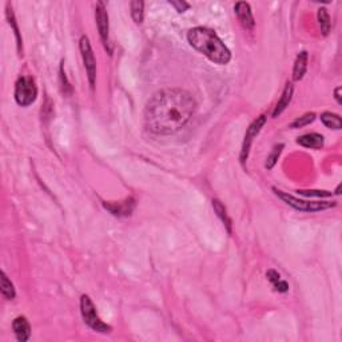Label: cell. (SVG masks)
I'll return each mask as SVG.
<instances>
[{"instance_id":"cell-1","label":"cell","mask_w":342,"mask_h":342,"mask_svg":"<svg viewBox=\"0 0 342 342\" xmlns=\"http://www.w3.org/2000/svg\"><path fill=\"white\" fill-rule=\"evenodd\" d=\"M196 103L182 88H165L152 95L145 108V126L155 135H172L190 122Z\"/></svg>"},{"instance_id":"cell-2","label":"cell","mask_w":342,"mask_h":342,"mask_svg":"<svg viewBox=\"0 0 342 342\" xmlns=\"http://www.w3.org/2000/svg\"><path fill=\"white\" fill-rule=\"evenodd\" d=\"M187 40L193 49L205 55L215 64H227L231 59V52L225 43L218 38L214 31L206 27H195L187 32Z\"/></svg>"},{"instance_id":"cell-3","label":"cell","mask_w":342,"mask_h":342,"mask_svg":"<svg viewBox=\"0 0 342 342\" xmlns=\"http://www.w3.org/2000/svg\"><path fill=\"white\" fill-rule=\"evenodd\" d=\"M273 191L275 193V195L284 200L286 205L292 206V207L295 209V210L305 211V213L322 211L336 206L334 202H332V203H330V202H309V200H302V199H298V198H295V196L293 195H289L288 193L277 190V189H273Z\"/></svg>"},{"instance_id":"cell-4","label":"cell","mask_w":342,"mask_h":342,"mask_svg":"<svg viewBox=\"0 0 342 342\" xmlns=\"http://www.w3.org/2000/svg\"><path fill=\"white\" fill-rule=\"evenodd\" d=\"M38 87L31 76H20L15 86V100L22 107H27L36 100Z\"/></svg>"},{"instance_id":"cell-5","label":"cell","mask_w":342,"mask_h":342,"mask_svg":"<svg viewBox=\"0 0 342 342\" xmlns=\"http://www.w3.org/2000/svg\"><path fill=\"white\" fill-rule=\"evenodd\" d=\"M80 312H82V317H83L84 322L87 323L93 330L98 333L111 332V326H108L107 323L103 322L102 319L98 317L97 309H95L93 301L90 299L88 295H82V298H80Z\"/></svg>"},{"instance_id":"cell-6","label":"cell","mask_w":342,"mask_h":342,"mask_svg":"<svg viewBox=\"0 0 342 342\" xmlns=\"http://www.w3.org/2000/svg\"><path fill=\"white\" fill-rule=\"evenodd\" d=\"M79 47H80V54H82V58H83L84 69H86V73H87L88 82H90V86L94 88L95 79H97V62H95V56H94L93 49H91V44H90V40H88L87 36H82Z\"/></svg>"},{"instance_id":"cell-7","label":"cell","mask_w":342,"mask_h":342,"mask_svg":"<svg viewBox=\"0 0 342 342\" xmlns=\"http://www.w3.org/2000/svg\"><path fill=\"white\" fill-rule=\"evenodd\" d=\"M265 123H266V117H265V115H261V117L257 118L254 122L250 124V127L247 128L246 135H244V146H242V152H241V162H242V163H244V161L249 157L250 146H251L253 141H254V138L259 134L261 128L265 126Z\"/></svg>"},{"instance_id":"cell-8","label":"cell","mask_w":342,"mask_h":342,"mask_svg":"<svg viewBox=\"0 0 342 342\" xmlns=\"http://www.w3.org/2000/svg\"><path fill=\"white\" fill-rule=\"evenodd\" d=\"M95 19H97V25H98L99 35L102 39L104 47L108 49V15L104 7V3L99 1L95 8Z\"/></svg>"},{"instance_id":"cell-9","label":"cell","mask_w":342,"mask_h":342,"mask_svg":"<svg viewBox=\"0 0 342 342\" xmlns=\"http://www.w3.org/2000/svg\"><path fill=\"white\" fill-rule=\"evenodd\" d=\"M234 11L235 14H237V18H238V20L241 22V24L244 25V28H254V16H253V12H251L249 3H244V1L237 3L234 7Z\"/></svg>"},{"instance_id":"cell-10","label":"cell","mask_w":342,"mask_h":342,"mask_svg":"<svg viewBox=\"0 0 342 342\" xmlns=\"http://www.w3.org/2000/svg\"><path fill=\"white\" fill-rule=\"evenodd\" d=\"M12 329H14L18 341L25 342L28 341L31 337V326H29V322L25 317L15 318L14 322H12Z\"/></svg>"},{"instance_id":"cell-11","label":"cell","mask_w":342,"mask_h":342,"mask_svg":"<svg viewBox=\"0 0 342 342\" xmlns=\"http://www.w3.org/2000/svg\"><path fill=\"white\" fill-rule=\"evenodd\" d=\"M297 143L306 148L319 150L323 146V137L317 132H310V134H305L302 137H299L297 139Z\"/></svg>"},{"instance_id":"cell-12","label":"cell","mask_w":342,"mask_h":342,"mask_svg":"<svg viewBox=\"0 0 342 342\" xmlns=\"http://www.w3.org/2000/svg\"><path fill=\"white\" fill-rule=\"evenodd\" d=\"M293 91H294L293 84L292 83L286 84L284 93H282V97H281V99H279L278 103H277V106H275V108H274L273 118H277L279 114L284 113V110L288 107L289 103H290V100H292V97H293Z\"/></svg>"},{"instance_id":"cell-13","label":"cell","mask_w":342,"mask_h":342,"mask_svg":"<svg viewBox=\"0 0 342 342\" xmlns=\"http://www.w3.org/2000/svg\"><path fill=\"white\" fill-rule=\"evenodd\" d=\"M306 69H308V52L302 51L301 54H298V56L295 59V63H294L293 79L295 82L303 78V75L306 73Z\"/></svg>"},{"instance_id":"cell-14","label":"cell","mask_w":342,"mask_h":342,"mask_svg":"<svg viewBox=\"0 0 342 342\" xmlns=\"http://www.w3.org/2000/svg\"><path fill=\"white\" fill-rule=\"evenodd\" d=\"M134 205H135V202H134V199H126L124 202H122V203H113V205H104L106 206V209H108V210L111 211L114 215H130V213L132 211V209H134Z\"/></svg>"},{"instance_id":"cell-15","label":"cell","mask_w":342,"mask_h":342,"mask_svg":"<svg viewBox=\"0 0 342 342\" xmlns=\"http://www.w3.org/2000/svg\"><path fill=\"white\" fill-rule=\"evenodd\" d=\"M318 24H319V28H321V32H322L323 36L330 32V27H332V23H330V16L328 14V10L326 8H319L318 10Z\"/></svg>"},{"instance_id":"cell-16","label":"cell","mask_w":342,"mask_h":342,"mask_svg":"<svg viewBox=\"0 0 342 342\" xmlns=\"http://www.w3.org/2000/svg\"><path fill=\"white\" fill-rule=\"evenodd\" d=\"M321 121L323 122V124L329 128H333V130H341L342 122L341 118L337 114L333 113H323L321 115Z\"/></svg>"},{"instance_id":"cell-17","label":"cell","mask_w":342,"mask_h":342,"mask_svg":"<svg viewBox=\"0 0 342 342\" xmlns=\"http://www.w3.org/2000/svg\"><path fill=\"white\" fill-rule=\"evenodd\" d=\"M0 281H1V294H3V297H4L5 299H14L15 295H16V293H15V288L14 285H12V282H11L10 279H8V277L5 275L4 271H1V278H0Z\"/></svg>"},{"instance_id":"cell-18","label":"cell","mask_w":342,"mask_h":342,"mask_svg":"<svg viewBox=\"0 0 342 342\" xmlns=\"http://www.w3.org/2000/svg\"><path fill=\"white\" fill-rule=\"evenodd\" d=\"M130 7H131V16L134 22L137 24H141L143 22V16H145V3L143 1H139V0H134L130 3Z\"/></svg>"},{"instance_id":"cell-19","label":"cell","mask_w":342,"mask_h":342,"mask_svg":"<svg viewBox=\"0 0 342 342\" xmlns=\"http://www.w3.org/2000/svg\"><path fill=\"white\" fill-rule=\"evenodd\" d=\"M213 207H214L215 213L218 214V217L222 220V222L227 226V230L231 231V220H230L229 215H227V213H226L225 206L222 205L218 199H214L213 200Z\"/></svg>"},{"instance_id":"cell-20","label":"cell","mask_w":342,"mask_h":342,"mask_svg":"<svg viewBox=\"0 0 342 342\" xmlns=\"http://www.w3.org/2000/svg\"><path fill=\"white\" fill-rule=\"evenodd\" d=\"M314 119H316V115H314V113L305 114L303 117L298 118V119H295V121H294V122L290 124V127L292 128L305 127V126H308V124H310V123H313Z\"/></svg>"},{"instance_id":"cell-21","label":"cell","mask_w":342,"mask_h":342,"mask_svg":"<svg viewBox=\"0 0 342 342\" xmlns=\"http://www.w3.org/2000/svg\"><path fill=\"white\" fill-rule=\"evenodd\" d=\"M282 148H284V145H277V146L274 147L273 151H271V154L268 157V161H266V169H269V170L273 169L274 165L278 161L281 152H282Z\"/></svg>"},{"instance_id":"cell-22","label":"cell","mask_w":342,"mask_h":342,"mask_svg":"<svg viewBox=\"0 0 342 342\" xmlns=\"http://www.w3.org/2000/svg\"><path fill=\"white\" fill-rule=\"evenodd\" d=\"M7 18H8V20H10V24L12 25V28H14L15 31V35H16V38H18V46H19V51H20V46H22V39H20V35H19V29H18V25H16V23H15V16H14V12H12V8H10V3L7 4Z\"/></svg>"},{"instance_id":"cell-23","label":"cell","mask_w":342,"mask_h":342,"mask_svg":"<svg viewBox=\"0 0 342 342\" xmlns=\"http://www.w3.org/2000/svg\"><path fill=\"white\" fill-rule=\"evenodd\" d=\"M174 8H175L179 14L181 12H185L186 10H189L190 8V4L189 3H186V1H183V0H179V1H169Z\"/></svg>"},{"instance_id":"cell-24","label":"cell","mask_w":342,"mask_h":342,"mask_svg":"<svg viewBox=\"0 0 342 342\" xmlns=\"http://www.w3.org/2000/svg\"><path fill=\"white\" fill-rule=\"evenodd\" d=\"M301 195H305V196H330L332 195V193H328V191H316V190H312V191H298Z\"/></svg>"},{"instance_id":"cell-25","label":"cell","mask_w":342,"mask_h":342,"mask_svg":"<svg viewBox=\"0 0 342 342\" xmlns=\"http://www.w3.org/2000/svg\"><path fill=\"white\" fill-rule=\"evenodd\" d=\"M266 277H268V279H269L271 284H277L278 281H281V275H279L278 271H275V270H269L268 273H266Z\"/></svg>"},{"instance_id":"cell-26","label":"cell","mask_w":342,"mask_h":342,"mask_svg":"<svg viewBox=\"0 0 342 342\" xmlns=\"http://www.w3.org/2000/svg\"><path fill=\"white\" fill-rule=\"evenodd\" d=\"M274 288H275V290H278V292H281V293H286L289 290V285L288 282H285V281H278L277 284H274Z\"/></svg>"},{"instance_id":"cell-27","label":"cell","mask_w":342,"mask_h":342,"mask_svg":"<svg viewBox=\"0 0 342 342\" xmlns=\"http://www.w3.org/2000/svg\"><path fill=\"white\" fill-rule=\"evenodd\" d=\"M340 93H341V87H337L336 88V91H334V95H336V99H337L338 104H341L342 103L341 97H340Z\"/></svg>"},{"instance_id":"cell-28","label":"cell","mask_w":342,"mask_h":342,"mask_svg":"<svg viewBox=\"0 0 342 342\" xmlns=\"http://www.w3.org/2000/svg\"><path fill=\"white\" fill-rule=\"evenodd\" d=\"M340 191H341V186H338V187H337V190H336V194H337V195H340V194H341V193H340Z\"/></svg>"}]
</instances>
